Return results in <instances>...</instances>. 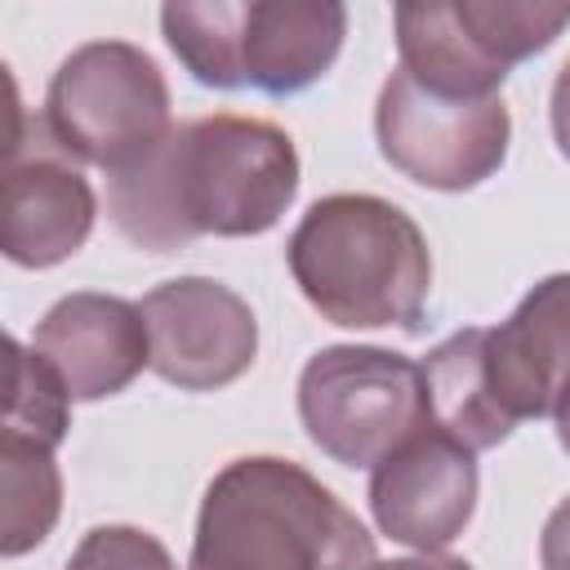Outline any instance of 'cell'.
I'll return each mask as SVG.
<instances>
[{
	"label": "cell",
	"mask_w": 570,
	"mask_h": 570,
	"mask_svg": "<svg viewBox=\"0 0 570 570\" xmlns=\"http://www.w3.org/2000/svg\"><path fill=\"white\" fill-rule=\"evenodd\" d=\"M298 191L289 134L258 116H200L169 125L129 169L107 178V209L125 240L151 254L196 236H258Z\"/></svg>",
	"instance_id": "cell-1"
},
{
	"label": "cell",
	"mask_w": 570,
	"mask_h": 570,
	"mask_svg": "<svg viewBox=\"0 0 570 570\" xmlns=\"http://www.w3.org/2000/svg\"><path fill=\"white\" fill-rule=\"evenodd\" d=\"M374 534L307 468L254 454L209 481L187 570H374Z\"/></svg>",
	"instance_id": "cell-2"
},
{
	"label": "cell",
	"mask_w": 570,
	"mask_h": 570,
	"mask_svg": "<svg viewBox=\"0 0 570 570\" xmlns=\"http://www.w3.org/2000/svg\"><path fill=\"white\" fill-rule=\"evenodd\" d=\"M303 298L343 330H419L432 254L419 223L383 200L338 191L316 200L285 245Z\"/></svg>",
	"instance_id": "cell-3"
},
{
	"label": "cell",
	"mask_w": 570,
	"mask_h": 570,
	"mask_svg": "<svg viewBox=\"0 0 570 570\" xmlns=\"http://www.w3.org/2000/svg\"><path fill=\"white\" fill-rule=\"evenodd\" d=\"M160 27L183 67L214 89L298 94L343 49L347 9L334 0H214L165 4Z\"/></svg>",
	"instance_id": "cell-4"
},
{
	"label": "cell",
	"mask_w": 570,
	"mask_h": 570,
	"mask_svg": "<svg viewBox=\"0 0 570 570\" xmlns=\"http://www.w3.org/2000/svg\"><path fill=\"white\" fill-rule=\"evenodd\" d=\"M566 4L499 0H428L396 4L401 71L445 98L499 94L508 67L548 49L566 27Z\"/></svg>",
	"instance_id": "cell-5"
},
{
	"label": "cell",
	"mask_w": 570,
	"mask_h": 570,
	"mask_svg": "<svg viewBox=\"0 0 570 570\" xmlns=\"http://www.w3.org/2000/svg\"><path fill=\"white\" fill-rule=\"evenodd\" d=\"M40 120L71 156L120 174L169 129V85L138 45L89 40L62 58Z\"/></svg>",
	"instance_id": "cell-6"
},
{
	"label": "cell",
	"mask_w": 570,
	"mask_h": 570,
	"mask_svg": "<svg viewBox=\"0 0 570 570\" xmlns=\"http://www.w3.org/2000/svg\"><path fill=\"white\" fill-rule=\"evenodd\" d=\"M298 414L307 436L347 468H374L428 419L423 370L387 347H325L303 365Z\"/></svg>",
	"instance_id": "cell-7"
},
{
	"label": "cell",
	"mask_w": 570,
	"mask_h": 570,
	"mask_svg": "<svg viewBox=\"0 0 570 570\" xmlns=\"http://www.w3.org/2000/svg\"><path fill=\"white\" fill-rule=\"evenodd\" d=\"M374 134L383 160L405 178L436 191H468L503 165L512 120L499 94L445 98L396 67L379 89Z\"/></svg>",
	"instance_id": "cell-8"
},
{
	"label": "cell",
	"mask_w": 570,
	"mask_h": 570,
	"mask_svg": "<svg viewBox=\"0 0 570 570\" xmlns=\"http://www.w3.org/2000/svg\"><path fill=\"white\" fill-rule=\"evenodd\" d=\"M138 312L147 325V365L183 392L227 387L254 365L258 321L249 303L223 281H165L138 303Z\"/></svg>",
	"instance_id": "cell-9"
},
{
	"label": "cell",
	"mask_w": 570,
	"mask_h": 570,
	"mask_svg": "<svg viewBox=\"0 0 570 570\" xmlns=\"http://www.w3.org/2000/svg\"><path fill=\"white\" fill-rule=\"evenodd\" d=\"M94 214L76 156L31 116L22 147L0 160V254L18 267H53L89 240Z\"/></svg>",
	"instance_id": "cell-10"
},
{
	"label": "cell",
	"mask_w": 570,
	"mask_h": 570,
	"mask_svg": "<svg viewBox=\"0 0 570 570\" xmlns=\"http://www.w3.org/2000/svg\"><path fill=\"white\" fill-rule=\"evenodd\" d=\"M476 508V463L441 428H414L370 472V512L383 534L436 552L463 534Z\"/></svg>",
	"instance_id": "cell-11"
},
{
	"label": "cell",
	"mask_w": 570,
	"mask_h": 570,
	"mask_svg": "<svg viewBox=\"0 0 570 570\" xmlns=\"http://www.w3.org/2000/svg\"><path fill=\"white\" fill-rule=\"evenodd\" d=\"M566 276H548L521 298V307L481 330V379L494 410L517 428L521 419L561 423L566 405V347H570V298Z\"/></svg>",
	"instance_id": "cell-12"
},
{
	"label": "cell",
	"mask_w": 570,
	"mask_h": 570,
	"mask_svg": "<svg viewBox=\"0 0 570 570\" xmlns=\"http://www.w3.org/2000/svg\"><path fill=\"white\" fill-rule=\"evenodd\" d=\"M31 352L58 374L67 401H102L147 365V325L134 303L85 289L45 312Z\"/></svg>",
	"instance_id": "cell-13"
},
{
	"label": "cell",
	"mask_w": 570,
	"mask_h": 570,
	"mask_svg": "<svg viewBox=\"0 0 570 570\" xmlns=\"http://www.w3.org/2000/svg\"><path fill=\"white\" fill-rule=\"evenodd\" d=\"M423 392H428V419L445 436H454L463 450H490L512 436V423L494 410L481 379V330H459L445 343L428 352Z\"/></svg>",
	"instance_id": "cell-14"
},
{
	"label": "cell",
	"mask_w": 570,
	"mask_h": 570,
	"mask_svg": "<svg viewBox=\"0 0 570 570\" xmlns=\"http://www.w3.org/2000/svg\"><path fill=\"white\" fill-rule=\"evenodd\" d=\"M62 512V472L49 445L0 436V557H22L49 539Z\"/></svg>",
	"instance_id": "cell-15"
},
{
	"label": "cell",
	"mask_w": 570,
	"mask_h": 570,
	"mask_svg": "<svg viewBox=\"0 0 570 570\" xmlns=\"http://www.w3.org/2000/svg\"><path fill=\"white\" fill-rule=\"evenodd\" d=\"M67 405L58 374L0 330V436L58 450L67 436Z\"/></svg>",
	"instance_id": "cell-16"
},
{
	"label": "cell",
	"mask_w": 570,
	"mask_h": 570,
	"mask_svg": "<svg viewBox=\"0 0 570 570\" xmlns=\"http://www.w3.org/2000/svg\"><path fill=\"white\" fill-rule=\"evenodd\" d=\"M67 570H178L165 543L138 525H98L80 539Z\"/></svg>",
	"instance_id": "cell-17"
},
{
	"label": "cell",
	"mask_w": 570,
	"mask_h": 570,
	"mask_svg": "<svg viewBox=\"0 0 570 570\" xmlns=\"http://www.w3.org/2000/svg\"><path fill=\"white\" fill-rule=\"evenodd\" d=\"M27 125H31V116L22 111L18 85H13L9 67L0 62V160H4V156H13V151L22 147V138H27Z\"/></svg>",
	"instance_id": "cell-18"
},
{
	"label": "cell",
	"mask_w": 570,
	"mask_h": 570,
	"mask_svg": "<svg viewBox=\"0 0 570 570\" xmlns=\"http://www.w3.org/2000/svg\"><path fill=\"white\" fill-rule=\"evenodd\" d=\"M374 570H472L459 557H441V552H419V557H401V561H374Z\"/></svg>",
	"instance_id": "cell-19"
}]
</instances>
